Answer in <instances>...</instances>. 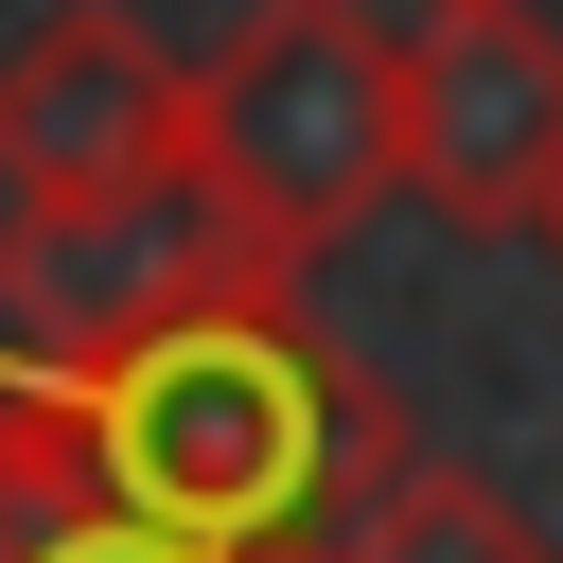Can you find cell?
Masks as SVG:
<instances>
[{
  "label": "cell",
  "mask_w": 563,
  "mask_h": 563,
  "mask_svg": "<svg viewBox=\"0 0 563 563\" xmlns=\"http://www.w3.org/2000/svg\"><path fill=\"white\" fill-rule=\"evenodd\" d=\"M299 563H563V545H545V528H528V510H510L493 475L387 457V475H369V493H352V510H334V528H317Z\"/></svg>",
  "instance_id": "obj_6"
},
{
  "label": "cell",
  "mask_w": 563,
  "mask_h": 563,
  "mask_svg": "<svg viewBox=\"0 0 563 563\" xmlns=\"http://www.w3.org/2000/svg\"><path fill=\"white\" fill-rule=\"evenodd\" d=\"M35 387H53L70 457H88V493L141 510V528H176V545H211V563H299L405 457L387 387L299 317L282 264H211L194 299L53 352Z\"/></svg>",
  "instance_id": "obj_1"
},
{
  "label": "cell",
  "mask_w": 563,
  "mask_h": 563,
  "mask_svg": "<svg viewBox=\"0 0 563 563\" xmlns=\"http://www.w3.org/2000/svg\"><path fill=\"white\" fill-rule=\"evenodd\" d=\"M35 563H211V545H176V528H141V510H106V493H70V510L35 528Z\"/></svg>",
  "instance_id": "obj_8"
},
{
  "label": "cell",
  "mask_w": 563,
  "mask_h": 563,
  "mask_svg": "<svg viewBox=\"0 0 563 563\" xmlns=\"http://www.w3.org/2000/svg\"><path fill=\"white\" fill-rule=\"evenodd\" d=\"M176 176H194V70L123 0H70L0 53V211H141Z\"/></svg>",
  "instance_id": "obj_3"
},
{
  "label": "cell",
  "mask_w": 563,
  "mask_h": 563,
  "mask_svg": "<svg viewBox=\"0 0 563 563\" xmlns=\"http://www.w3.org/2000/svg\"><path fill=\"white\" fill-rule=\"evenodd\" d=\"M211 264H246L229 229H211V194L176 176V194H141V211H18L0 229V317L35 334V369L53 352H88V334H123V317H158V299H194Z\"/></svg>",
  "instance_id": "obj_5"
},
{
  "label": "cell",
  "mask_w": 563,
  "mask_h": 563,
  "mask_svg": "<svg viewBox=\"0 0 563 563\" xmlns=\"http://www.w3.org/2000/svg\"><path fill=\"white\" fill-rule=\"evenodd\" d=\"M405 194L440 229H528L563 194V35L528 0H440L405 35Z\"/></svg>",
  "instance_id": "obj_4"
},
{
  "label": "cell",
  "mask_w": 563,
  "mask_h": 563,
  "mask_svg": "<svg viewBox=\"0 0 563 563\" xmlns=\"http://www.w3.org/2000/svg\"><path fill=\"white\" fill-rule=\"evenodd\" d=\"M528 229H545V246H563V194H545V211H528Z\"/></svg>",
  "instance_id": "obj_9"
},
{
  "label": "cell",
  "mask_w": 563,
  "mask_h": 563,
  "mask_svg": "<svg viewBox=\"0 0 563 563\" xmlns=\"http://www.w3.org/2000/svg\"><path fill=\"white\" fill-rule=\"evenodd\" d=\"M194 194L246 264H317L405 194V35L369 0H246L194 53Z\"/></svg>",
  "instance_id": "obj_2"
},
{
  "label": "cell",
  "mask_w": 563,
  "mask_h": 563,
  "mask_svg": "<svg viewBox=\"0 0 563 563\" xmlns=\"http://www.w3.org/2000/svg\"><path fill=\"white\" fill-rule=\"evenodd\" d=\"M88 493V457H70V422H53V387L35 369H0V563H35V528Z\"/></svg>",
  "instance_id": "obj_7"
}]
</instances>
